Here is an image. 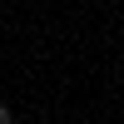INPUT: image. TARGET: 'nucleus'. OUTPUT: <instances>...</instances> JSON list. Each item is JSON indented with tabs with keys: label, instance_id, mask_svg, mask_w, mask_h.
<instances>
[{
	"label": "nucleus",
	"instance_id": "1",
	"mask_svg": "<svg viewBox=\"0 0 124 124\" xmlns=\"http://www.w3.org/2000/svg\"><path fill=\"white\" fill-rule=\"evenodd\" d=\"M10 119H15V109H10V104H0V124H10Z\"/></svg>",
	"mask_w": 124,
	"mask_h": 124
}]
</instances>
